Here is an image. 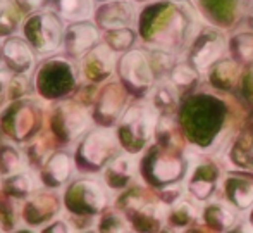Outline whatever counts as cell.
Masks as SVG:
<instances>
[{"label":"cell","mask_w":253,"mask_h":233,"mask_svg":"<svg viewBox=\"0 0 253 233\" xmlns=\"http://www.w3.org/2000/svg\"><path fill=\"white\" fill-rule=\"evenodd\" d=\"M80 73L73 59L62 56H50L43 59L35 69V92L43 100L62 102L78 88Z\"/></svg>","instance_id":"cell-1"},{"label":"cell","mask_w":253,"mask_h":233,"mask_svg":"<svg viewBox=\"0 0 253 233\" xmlns=\"http://www.w3.org/2000/svg\"><path fill=\"white\" fill-rule=\"evenodd\" d=\"M43 117L40 100L31 97L12 100L0 113V131L14 142H30L38 137L43 126Z\"/></svg>","instance_id":"cell-2"},{"label":"cell","mask_w":253,"mask_h":233,"mask_svg":"<svg viewBox=\"0 0 253 233\" xmlns=\"http://www.w3.org/2000/svg\"><path fill=\"white\" fill-rule=\"evenodd\" d=\"M21 33L37 56H55L64 45L66 23L52 9L38 12L24 19Z\"/></svg>","instance_id":"cell-3"},{"label":"cell","mask_w":253,"mask_h":233,"mask_svg":"<svg viewBox=\"0 0 253 233\" xmlns=\"http://www.w3.org/2000/svg\"><path fill=\"white\" fill-rule=\"evenodd\" d=\"M91 116L86 107L78 100H62L57 102L50 114V131L53 138L62 143H73L88 133Z\"/></svg>","instance_id":"cell-4"},{"label":"cell","mask_w":253,"mask_h":233,"mask_svg":"<svg viewBox=\"0 0 253 233\" xmlns=\"http://www.w3.org/2000/svg\"><path fill=\"white\" fill-rule=\"evenodd\" d=\"M119 149V138L109 128H93L76 147V164L80 170L97 171Z\"/></svg>","instance_id":"cell-5"},{"label":"cell","mask_w":253,"mask_h":233,"mask_svg":"<svg viewBox=\"0 0 253 233\" xmlns=\"http://www.w3.org/2000/svg\"><path fill=\"white\" fill-rule=\"evenodd\" d=\"M0 64L14 76H30L37 69V54L23 35H14L0 44Z\"/></svg>","instance_id":"cell-6"},{"label":"cell","mask_w":253,"mask_h":233,"mask_svg":"<svg viewBox=\"0 0 253 233\" xmlns=\"http://www.w3.org/2000/svg\"><path fill=\"white\" fill-rule=\"evenodd\" d=\"M153 128H155V113L152 107L143 104L131 106L121 117L119 142H127V145L141 143L150 138Z\"/></svg>","instance_id":"cell-7"},{"label":"cell","mask_w":253,"mask_h":233,"mask_svg":"<svg viewBox=\"0 0 253 233\" xmlns=\"http://www.w3.org/2000/svg\"><path fill=\"white\" fill-rule=\"evenodd\" d=\"M98 44H100V28L95 24L93 19L66 24V35H64L62 45L66 57L73 60H81Z\"/></svg>","instance_id":"cell-8"},{"label":"cell","mask_w":253,"mask_h":233,"mask_svg":"<svg viewBox=\"0 0 253 233\" xmlns=\"http://www.w3.org/2000/svg\"><path fill=\"white\" fill-rule=\"evenodd\" d=\"M117 73L131 90H145L152 85L153 73L147 56L141 50H129L117 62Z\"/></svg>","instance_id":"cell-9"},{"label":"cell","mask_w":253,"mask_h":233,"mask_svg":"<svg viewBox=\"0 0 253 233\" xmlns=\"http://www.w3.org/2000/svg\"><path fill=\"white\" fill-rule=\"evenodd\" d=\"M93 21L103 33L131 28L136 21V10L129 0H112V2L98 3L93 14Z\"/></svg>","instance_id":"cell-10"},{"label":"cell","mask_w":253,"mask_h":233,"mask_svg":"<svg viewBox=\"0 0 253 233\" xmlns=\"http://www.w3.org/2000/svg\"><path fill=\"white\" fill-rule=\"evenodd\" d=\"M107 197L98 183L91 180L74 181L66 193V204L74 213H98L103 209Z\"/></svg>","instance_id":"cell-11"},{"label":"cell","mask_w":253,"mask_h":233,"mask_svg":"<svg viewBox=\"0 0 253 233\" xmlns=\"http://www.w3.org/2000/svg\"><path fill=\"white\" fill-rule=\"evenodd\" d=\"M114 52L105 44H98L80 60V71L90 83H100L114 69Z\"/></svg>","instance_id":"cell-12"},{"label":"cell","mask_w":253,"mask_h":233,"mask_svg":"<svg viewBox=\"0 0 253 233\" xmlns=\"http://www.w3.org/2000/svg\"><path fill=\"white\" fill-rule=\"evenodd\" d=\"M124 107V92L123 87L117 83H109L103 87L93 107L91 119L97 121L102 128H109L119 117Z\"/></svg>","instance_id":"cell-13"},{"label":"cell","mask_w":253,"mask_h":233,"mask_svg":"<svg viewBox=\"0 0 253 233\" xmlns=\"http://www.w3.org/2000/svg\"><path fill=\"white\" fill-rule=\"evenodd\" d=\"M73 173V157L66 150H57L47 157L42 168V180L50 186L66 183Z\"/></svg>","instance_id":"cell-14"},{"label":"cell","mask_w":253,"mask_h":233,"mask_svg":"<svg viewBox=\"0 0 253 233\" xmlns=\"http://www.w3.org/2000/svg\"><path fill=\"white\" fill-rule=\"evenodd\" d=\"M50 9L66 24L88 21L95 14V0H50Z\"/></svg>","instance_id":"cell-15"},{"label":"cell","mask_w":253,"mask_h":233,"mask_svg":"<svg viewBox=\"0 0 253 233\" xmlns=\"http://www.w3.org/2000/svg\"><path fill=\"white\" fill-rule=\"evenodd\" d=\"M24 19L16 0H0V38L5 40L21 30Z\"/></svg>","instance_id":"cell-16"},{"label":"cell","mask_w":253,"mask_h":233,"mask_svg":"<svg viewBox=\"0 0 253 233\" xmlns=\"http://www.w3.org/2000/svg\"><path fill=\"white\" fill-rule=\"evenodd\" d=\"M23 156L12 143H0V173L5 176H12L21 173Z\"/></svg>","instance_id":"cell-17"},{"label":"cell","mask_w":253,"mask_h":233,"mask_svg":"<svg viewBox=\"0 0 253 233\" xmlns=\"http://www.w3.org/2000/svg\"><path fill=\"white\" fill-rule=\"evenodd\" d=\"M134 42V31L131 28L112 30L103 33V44L112 52H129V47Z\"/></svg>","instance_id":"cell-18"},{"label":"cell","mask_w":253,"mask_h":233,"mask_svg":"<svg viewBox=\"0 0 253 233\" xmlns=\"http://www.w3.org/2000/svg\"><path fill=\"white\" fill-rule=\"evenodd\" d=\"M3 185H5V190L10 195H16V197H26L33 190V180H31L30 175L23 173V171L12 175V176H7Z\"/></svg>","instance_id":"cell-19"},{"label":"cell","mask_w":253,"mask_h":233,"mask_svg":"<svg viewBox=\"0 0 253 233\" xmlns=\"http://www.w3.org/2000/svg\"><path fill=\"white\" fill-rule=\"evenodd\" d=\"M33 92H35V81L30 80V76H14L12 74L7 99H9V102L26 99V97H31Z\"/></svg>","instance_id":"cell-20"},{"label":"cell","mask_w":253,"mask_h":233,"mask_svg":"<svg viewBox=\"0 0 253 233\" xmlns=\"http://www.w3.org/2000/svg\"><path fill=\"white\" fill-rule=\"evenodd\" d=\"M24 17L35 16L38 12L50 9V0H16Z\"/></svg>","instance_id":"cell-21"},{"label":"cell","mask_w":253,"mask_h":233,"mask_svg":"<svg viewBox=\"0 0 253 233\" xmlns=\"http://www.w3.org/2000/svg\"><path fill=\"white\" fill-rule=\"evenodd\" d=\"M155 175L160 180H172L179 175V164L176 161L160 159L155 164Z\"/></svg>","instance_id":"cell-22"},{"label":"cell","mask_w":253,"mask_h":233,"mask_svg":"<svg viewBox=\"0 0 253 233\" xmlns=\"http://www.w3.org/2000/svg\"><path fill=\"white\" fill-rule=\"evenodd\" d=\"M219 52H220L219 44H215V42H210V44H207L200 50V52L197 54V57H195V62H197L200 67H205L207 64H210L217 56H219Z\"/></svg>","instance_id":"cell-23"},{"label":"cell","mask_w":253,"mask_h":233,"mask_svg":"<svg viewBox=\"0 0 253 233\" xmlns=\"http://www.w3.org/2000/svg\"><path fill=\"white\" fill-rule=\"evenodd\" d=\"M10 80H12V74L0 64V104H2L3 100L7 99V95H9Z\"/></svg>","instance_id":"cell-24"},{"label":"cell","mask_w":253,"mask_h":233,"mask_svg":"<svg viewBox=\"0 0 253 233\" xmlns=\"http://www.w3.org/2000/svg\"><path fill=\"white\" fill-rule=\"evenodd\" d=\"M172 78H174V81H177V83H188V81H191L195 78V73L193 71H190V67L179 66L172 73Z\"/></svg>","instance_id":"cell-25"},{"label":"cell","mask_w":253,"mask_h":233,"mask_svg":"<svg viewBox=\"0 0 253 233\" xmlns=\"http://www.w3.org/2000/svg\"><path fill=\"white\" fill-rule=\"evenodd\" d=\"M42 233H69V230H67L66 223H62V221H55V223H52L50 227H47Z\"/></svg>","instance_id":"cell-26"},{"label":"cell","mask_w":253,"mask_h":233,"mask_svg":"<svg viewBox=\"0 0 253 233\" xmlns=\"http://www.w3.org/2000/svg\"><path fill=\"white\" fill-rule=\"evenodd\" d=\"M97 3H105V2H112V0H95Z\"/></svg>","instance_id":"cell-27"},{"label":"cell","mask_w":253,"mask_h":233,"mask_svg":"<svg viewBox=\"0 0 253 233\" xmlns=\"http://www.w3.org/2000/svg\"><path fill=\"white\" fill-rule=\"evenodd\" d=\"M136 2H145V0H136Z\"/></svg>","instance_id":"cell-28"},{"label":"cell","mask_w":253,"mask_h":233,"mask_svg":"<svg viewBox=\"0 0 253 233\" xmlns=\"http://www.w3.org/2000/svg\"><path fill=\"white\" fill-rule=\"evenodd\" d=\"M19 233H30V232H19Z\"/></svg>","instance_id":"cell-29"}]
</instances>
